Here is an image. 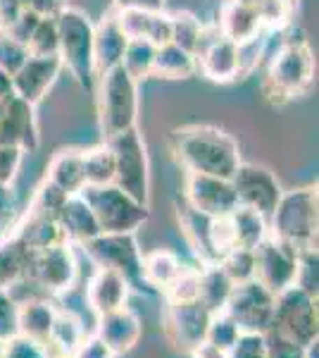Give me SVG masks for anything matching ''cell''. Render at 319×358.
<instances>
[{
    "label": "cell",
    "instance_id": "cell-1",
    "mask_svg": "<svg viewBox=\"0 0 319 358\" xmlns=\"http://www.w3.org/2000/svg\"><path fill=\"white\" fill-rule=\"evenodd\" d=\"M172 151L186 172L231 179L243 160L241 146L229 131L212 124H188L172 131Z\"/></svg>",
    "mask_w": 319,
    "mask_h": 358
},
{
    "label": "cell",
    "instance_id": "cell-2",
    "mask_svg": "<svg viewBox=\"0 0 319 358\" xmlns=\"http://www.w3.org/2000/svg\"><path fill=\"white\" fill-rule=\"evenodd\" d=\"M315 79V53L305 38H286L272 57L262 79L265 101L269 106H286L303 96Z\"/></svg>",
    "mask_w": 319,
    "mask_h": 358
},
{
    "label": "cell",
    "instance_id": "cell-3",
    "mask_svg": "<svg viewBox=\"0 0 319 358\" xmlns=\"http://www.w3.org/2000/svg\"><path fill=\"white\" fill-rule=\"evenodd\" d=\"M57 57L81 89L96 91V55H94V22L77 8H62L55 15Z\"/></svg>",
    "mask_w": 319,
    "mask_h": 358
},
{
    "label": "cell",
    "instance_id": "cell-4",
    "mask_svg": "<svg viewBox=\"0 0 319 358\" xmlns=\"http://www.w3.org/2000/svg\"><path fill=\"white\" fill-rule=\"evenodd\" d=\"M317 184L283 192L274 213L269 215V236L293 246L295 251L317 248Z\"/></svg>",
    "mask_w": 319,
    "mask_h": 358
},
{
    "label": "cell",
    "instance_id": "cell-5",
    "mask_svg": "<svg viewBox=\"0 0 319 358\" xmlns=\"http://www.w3.org/2000/svg\"><path fill=\"white\" fill-rule=\"evenodd\" d=\"M98 84V124L103 141L136 127L138 117V82L124 67H114L96 79Z\"/></svg>",
    "mask_w": 319,
    "mask_h": 358
},
{
    "label": "cell",
    "instance_id": "cell-6",
    "mask_svg": "<svg viewBox=\"0 0 319 358\" xmlns=\"http://www.w3.org/2000/svg\"><path fill=\"white\" fill-rule=\"evenodd\" d=\"M81 196L94 210L101 234H136V229H141L150 217L148 206L131 199L117 184L84 187Z\"/></svg>",
    "mask_w": 319,
    "mask_h": 358
},
{
    "label": "cell",
    "instance_id": "cell-7",
    "mask_svg": "<svg viewBox=\"0 0 319 358\" xmlns=\"http://www.w3.org/2000/svg\"><path fill=\"white\" fill-rule=\"evenodd\" d=\"M110 146L114 158V182L121 192H126L138 203L148 206L150 199V165L143 136L138 127L103 141Z\"/></svg>",
    "mask_w": 319,
    "mask_h": 358
},
{
    "label": "cell",
    "instance_id": "cell-8",
    "mask_svg": "<svg viewBox=\"0 0 319 358\" xmlns=\"http://www.w3.org/2000/svg\"><path fill=\"white\" fill-rule=\"evenodd\" d=\"M269 330L291 339L298 346L310 344L319 337V313L317 299L305 294L298 287H288L274 299V315Z\"/></svg>",
    "mask_w": 319,
    "mask_h": 358
},
{
    "label": "cell",
    "instance_id": "cell-9",
    "mask_svg": "<svg viewBox=\"0 0 319 358\" xmlns=\"http://www.w3.org/2000/svg\"><path fill=\"white\" fill-rule=\"evenodd\" d=\"M98 268L114 270L129 282L131 289H146L141 275L143 253L136 234H98L81 246Z\"/></svg>",
    "mask_w": 319,
    "mask_h": 358
},
{
    "label": "cell",
    "instance_id": "cell-10",
    "mask_svg": "<svg viewBox=\"0 0 319 358\" xmlns=\"http://www.w3.org/2000/svg\"><path fill=\"white\" fill-rule=\"evenodd\" d=\"M212 313L198 299L193 301H165L162 310V332L170 346L179 354H191L205 342L207 327H210Z\"/></svg>",
    "mask_w": 319,
    "mask_h": 358
},
{
    "label": "cell",
    "instance_id": "cell-11",
    "mask_svg": "<svg viewBox=\"0 0 319 358\" xmlns=\"http://www.w3.org/2000/svg\"><path fill=\"white\" fill-rule=\"evenodd\" d=\"M274 294L258 280H248L243 285H234L226 299L224 313L236 322L241 332L265 334L274 315Z\"/></svg>",
    "mask_w": 319,
    "mask_h": 358
},
{
    "label": "cell",
    "instance_id": "cell-12",
    "mask_svg": "<svg viewBox=\"0 0 319 358\" xmlns=\"http://www.w3.org/2000/svg\"><path fill=\"white\" fill-rule=\"evenodd\" d=\"M24 277H29L45 296L69 292L77 280V258H74L72 244L62 241V244L31 253Z\"/></svg>",
    "mask_w": 319,
    "mask_h": 358
},
{
    "label": "cell",
    "instance_id": "cell-13",
    "mask_svg": "<svg viewBox=\"0 0 319 358\" xmlns=\"http://www.w3.org/2000/svg\"><path fill=\"white\" fill-rule=\"evenodd\" d=\"M231 184H234L239 206L262 213L267 220L274 213V208L283 194L274 172L258 163H241L234 175H231Z\"/></svg>",
    "mask_w": 319,
    "mask_h": 358
},
{
    "label": "cell",
    "instance_id": "cell-14",
    "mask_svg": "<svg viewBox=\"0 0 319 358\" xmlns=\"http://www.w3.org/2000/svg\"><path fill=\"white\" fill-rule=\"evenodd\" d=\"M298 253L293 246L267 236L262 244L253 248L255 256V280L267 287L272 294H281L295 285V270H298Z\"/></svg>",
    "mask_w": 319,
    "mask_h": 358
},
{
    "label": "cell",
    "instance_id": "cell-15",
    "mask_svg": "<svg viewBox=\"0 0 319 358\" xmlns=\"http://www.w3.org/2000/svg\"><path fill=\"white\" fill-rule=\"evenodd\" d=\"M184 203L193 208L195 213L207 217H224L239 208L236 192L231 179L198 175V172H186V184H184Z\"/></svg>",
    "mask_w": 319,
    "mask_h": 358
},
{
    "label": "cell",
    "instance_id": "cell-16",
    "mask_svg": "<svg viewBox=\"0 0 319 358\" xmlns=\"http://www.w3.org/2000/svg\"><path fill=\"white\" fill-rule=\"evenodd\" d=\"M236 43L224 38L217 27H205L202 41L195 50V72L214 84L236 82Z\"/></svg>",
    "mask_w": 319,
    "mask_h": 358
},
{
    "label": "cell",
    "instance_id": "cell-17",
    "mask_svg": "<svg viewBox=\"0 0 319 358\" xmlns=\"http://www.w3.org/2000/svg\"><path fill=\"white\" fill-rule=\"evenodd\" d=\"M38 141L36 106L10 94L0 108V143L17 146L24 153H34L38 148Z\"/></svg>",
    "mask_w": 319,
    "mask_h": 358
},
{
    "label": "cell",
    "instance_id": "cell-18",
    "mask_svg": "<svg viewBox=\"0 0 319 358\" xmlns=\"http://www.w3.org/2000/svg\"><path fill=\"white\" fill-rule=\"evenodd\" d=\"M62 74V60L57 55L48 57H34L29 55V60L22 65L17 72L10 77L13 82V94L22 101L38 106L48 91L53 89L57 77Z\"/></svg>",
    "mask_w": 319,
    "mask_h": 358
},
{
    "label": "cell",
    "instance_id": "cell-19",
    "mask_svg": "<svg viewBox=\"0 0 319 358\" xmlns=\"http://www.w3.org/2000/svg\"><path fill=\"white\" fill-rule=\"evenodd\" d=\"M114 20L126 38H143L155 48L172 41V20L170 13H150V10L133 8V5H114Z\"/></svg>",
    "mask_w": 319,
    "mask_h": 358
},
{
    "label": "cell",
    "instance_id": "cell-20",
    "mask_svg": "<svg viewBox=\"0 0 319 358\" xmlns=\"http://www.w3.org/2000/svg\"><path fill=\"white\" fill-rule=\"evenodd\" d=\"M129 292V282L119 273L107 268H96V273L91 275L89 285H86V303L96 313V317L105 315L117 308H124Z\"/></svg>",
    "mask_w": 319,
    "mask_h": 358
},
{
    "label": "cell",
    "instance_id": "cell-21",
    "mask_svg": "<svg viewBox=\"0 0 319 358\" xmlns=\"http://www.w3.org/2000/svg\"><path fill=\"white\" fill-rule=\"evenodd\" d=\"M141 332H143L141 320L126 306L112 310V313L98 315L96 334L112 349L114 356L129 354L133 346L138 344V339H141Z\"/></svg>",
    "mask_w": 319,
    "mask_h": 358
},
{
    "label": "cell",
    "instance_id": "cell-22",
    "mask_svg": "<svg viewBox=\"0 0 319 358\" xmlns=\"http://www.w3.org/2000/svg\"><path fill=\"white\" fill-rule=\"evenodd\" d=\"M129 38L121 34V29L114 20V13L110 10L103 15V20L94 24V55H96V77L110 72V69L121 65L124 48Z\"/></svg>",
    "mask_w": 319,
    "mask_h": 358
},
{
    "label": "cell",
    "instance_id": "cell-23",
    "mask_svg": "<svg viewBox=\"0 0 319 358\" xmlns=\"http://www.w3.org/2000/svg\"><path fill=\"white\" fill-rule=\"evenodd\" d=\"M57 224H60L62 234H65L69 244L84 246L86 241H91L94 236L101 234L94 210H91V206L86 203V199L81 194L67 196L60 213H57Z\"/></svg>",
    "mask_w": 319,
    "mask_h": 358
},
{
    "label": "cell",
    "instance_id": "cell-24",
    "mask_svg": "<svg viewBox=\"0 0 319 358\" xmlns=\"http://www.w3.org/2000/svg\"><path fill=\"white\" fill-rule=\"evenodd\" d=\"M45 179L67 196L81 194V189L86 187L84 151H81V148H60V151L50 158Z\"/></svg>",
    "mask_w": 319,
    "mask_h": 358
},
{
    "label": "cell",
    "instance_id": "cell-25",
    "mask_svg": "<svg viewBox=\"0 0 319 358\" xmlns=\"http://www.w3.org/2000/svg\"><path fill=\"white\" fill-rule=\"evenodd\" d=\"M217 29L224 38H229V41H234V43L246 41V38L255 36L258 31H262L258 8H255V5H248V3H241V0H224Z\"/></svg>",
    "mask_w": 319,
    "mask_h": 358
},
{
    "label": "cell",
    "instance_id": "cell-26",
    "mask_svg": "<svg viewBox=\"0 0 319 358\" xmlns=\"http://www.w3.org/2000/svg\"><path fill=\"white\" fill-rule=\"evenodd\" d=\"M84 337H86V330L79 317L69 308H57L53 327H50V337H48V342H45V346H48V351H50V358H72V354L79 349Z\"/></svg>",
    "mask_w": 319,
    "mask_h": 358
},
{
    "label": "cell",
    "instance_id": "cell-27",
    "mask_svg": "<svg viewBox=\"0 0 319 358\" xmlns=\"http://www.w3.org/2000/svg\"><path fill=\"white\" fill-rule=\"evenodd\" d=\"M184 263L181 258L174 251L167 248H158V251H150L143 256L141 263V275H143V285L150 292H162L165 294L167 287L177 280V275L181 273Z\"/></svg>",
    "mask_w": 319,
    "mask_h": 358
},
{
    "label": "cell",
    "instance_id": "cell-28",
    "mask_svg": "<svg viewBox=\"0 0 319 358\" xmlns=\"http://www.w3.org/2000/svg\"><path fill=\"white\" fill-rule=\"evenodd\" d=\"M55 310L57 306L53 299H31V301L20 303V334L45 344L50 337Z\"/></svg>",
    "mask_w": 319,
    "mask_h": 358
},
{
    "label": "cell",
    "instance_id": "cell-29",
    "mask_svg": "<svg viewBox=\"0 0 319 358\" xmlns=\"http://www.w3.org/2000/svg\"><path fill=\"white\" fill-rule=\"evenodd\" d=\"M229 220H231V229H234L236 248L253 251L255 246L262 244L267 236H269V220H267L262 213L253 210V208L239 206L229 215Z\"/></svg>",
    "mask_w": 319,
    "mask_h": 358
},
{
    "label": "cell",
    "instance_id": "cell-30",
    "mask_svg": "<svg viewBox=\"0 0 319 358\" xmlns=\"http://www.w3.org/2000/svg\"><path fill=\"white\" fill-rule=\"evenodd\" d=\"M195 74V55L179 48L177 43H165L155 50L150 77L158 79H188Z\"/></svg>",
    "mask_w": 319,
    "mask_h": 358
},
{
    "label": "cell",
    "instance_id": "cell-31",
    "mask_svg": "<svg viewBox=\"0 0 319 358\" xmlns=\"http://www.w3.org/2000/svg\"><path fill=\"white\" fill-rule=\"evenodd\" d=\"M231 289H234V282L224 275V270L219 268V265H205V268L200 270L198 301L205 306L212 315L224 310Z\"/></svg>",
    "mask_w": 319,
    "mask_h": 358
},
{
    "label": "cell",
    "instance_id": "cell-32",
    "mask_svg": "<svg viewBox=\"0 0 319 358\" xmlns=\"http://www.w3.org/2000/svg\"><path fill=\"white\" fill-rule=\"evenodd\" d=\"M29 256L31 251L15 234L0 239V289H8L27 275Z\"/></svg>",
    "mask_w": 319,
    "mask_h": 358
},
{
    "label": "cell",
    "instance_id": "cell-33",
    "mask_svg": "<svg viewBox=\"0 0 319 358\" xmlns=\"http://www.w3.org/2000/svg\"><path fill=\"white\" fill-rule=\"evenodd\" d=\"M84 182L86 187H105L114 182V158L107 143L84 151Z\"/></svg>",
    "mask_w": 319,
    "mask_h": 358
},
{
    "label": "cell",
    "instance_id": "cell-34",
    "mask_svg": "<svg viewBox=\"0 0 319 358\" xmlns=\"http://www.w3.org/2000/svg\"><path fill=\"white\" fill-rule=\"evenodd\" d=\"M269 36H272V31H265L262 29V31H258L255 36L236 43V62H239L236 79H248L255 69L260 67L262 57L267 55V48H269Z\"/></svg>",
    "mask_w": 319,
    "mask_h": 358
},
{
    "label": "cell",
    "instance_id": "cell-35",
    "mask_svg": "<svg viewBox=\"0 0 319 358\" xmlns=\"http://www.w3.org/2000/svg\"><path fill=\"white\" fill-rule=\"evenodd\" d=\"M155 45L143 38H131L124 48V57H121V67L126 69V74L133 82H143L150 77V69H153L155 60Z\"/></svg>",
    "mask_w": 319,
    "mask_h": 358
},
{
    "label": "cell",
    "instance_id": "cell-36",
    "mask_svg": "<svg viewBox=\"0 0 319 358\" xmlns=\"http://www.w3.org/2000/svg\"><path fill=\"white\" fill-rule=\"evenodd\" d=\"M172 20V43H177L179 48L188 50L195 55L198 45L202 41V34H205V24L191 13H170Z\"/></svg>",
    "mask_w": 319,
    "mask_h": 358
},
{
    "label": "cell",
    "instance_id": "cell-37",
    "mask_svg": "<svg viewBox=\"0 0 319 358\" xmlns=\"http://www.w3.org/2000/svg\"><path fill=\"white\" fill-rule=\"evenodd\" d=\"M255 8H258L260 24H262L265 31L272 34L286 31L295 15V5H291L288 0H260Z\"/></svg>",
    "mask_w": 319,
    "mask_h": 358
},
{
    "label": "cell",
    "instance_id": "cell-38",
    "mask_svg": "<svg viewBox=\"0 0 319 358\" xmlns=\"http://www.w3.org/2000/svg\"><path fill=\"white\" fill-rule=\"evenodd\" d=\"M67 194H62L60 189L53 187V184L45 179L38 187V192L34 194L31 206H29L27 215L31 217H50V220H57V213H60L62 203H65Z\"/></svg>",
    "mask_w": 319,
    "mask_h": 358
},
{
    "label": "cell",
    "instance_id": "cell-39",
    "mask_svg": "<svg viewBox=\"0 0 319 358\" xmlns=\"http://www.w3.org/2000/svg\"><path fill=\"white\" fill-rule=\"evenodd\" d=\"M29 55L34 57H48L57 55V24L55 17H40V22L34 29V34L27 41Z\"/></svg>",
    "mask_w": 319,
    "mask_h": 358
},
{
    "label": "cell",
    "instance_id": "cell-40",
    "mask_svg": "<svg viewBox=\"0 0 319 358\" xmlns=\"http://www.w3.org/2000/svg\"><path fill=\"white\" fill-rule=\"evenodd\" d=\"M219 268L234 285H243L248 280H255V256L246 248H234L219 261Z\"/></svg>",
    "mask_w": 319,
    "mask_h": 358
},
{
    "label": "cell",
    "instance_id": "cell-41",
    "mask_svg": "<svg viewBox=\"0 0 319 358\" xmlns=\"http://www.w3.org/2000/svg\"><path fill=\"white\" fill-rule=\"evenodd\" d=\"M200 268L195 265H184L177 280L165 289V301H193L198 299V285H200Z\"/></svg>",
    "mask_w": 319,
    "mask_h": 358
},
{
    "label": "cell",
    "instance_id": "cell-42",
    "mask_svg": "<svg viewBox=\"0 0 319 358\" xmlns=\"http://www.w3.org/2000/svg\"><path fill=\"white\" fill-rule=\"evenodd\" d=\"M295 287L310 296H319V256L317 248H305L298 253V270H295Z\"/></svg>",
    "mask_w": 319,
    "mask_h": 358
},
{
    "label": "cell",
    "instance_id": "cell-43",
    "mask_svg": "<svg viewBox=\"0 0 319 358\" xmlns=\"http://www.w3.org/2000/svg\"><path fill=\"white\" fill-rule=\"evenodd\" d=\"M241 330L236 327V322L231 320L229 315L224 313H214L212 320H210V327H207V337L205 342H210L212 346H217V349H222L229 354V349L236 344V339H239Z\"/></svg>",
    "mask_w": 319,
    "mask_h": 358
},
{
    "label": "cell",
    "instance_id": "cell-44",
    "mask_svg": "<svg viewBox=\"0 0 319 358\" xmlns=\"http://www.w3.org/2000/svg\"><path fill=\"white\" fill-rule=\"evenodd\" d=\"M0 358H50V351L48 346L36 342V339L17 334V337L0 344Z\"/></svg>",
    "mask_w": 319,
    "mask_h": 358
},
{
    "label": "cell",
    "instance_id": "cell-45",
    "mask_svg": "<svg viewBox=\"0 0 319 358\" xmlns=\"http://www.w3.org/2000/svg\"><path fill=\"white\" fill-rule=\"evenodd\" d=\"M29 60V50L24 43L15 41L10 34H0V69L5 74H13Z\"/></svg>",
    "mask_w": 319,
    "mask_h": 358
},
{
    "label": "cell",
    "instance_id": "cell-46",
    "mask_svg": "<svg viewBox=\"0 0 319 358\" xmlns=\"http://www.w3.org/2000/svg\"><path fill=\"white\" fill-rule=\"evenodd\" d=\"M20 334V303L0 289V344Z\"/></svg>",
    "mask_w": 319,
    "mask_h": 358
},
{
    "label": "cell",
    "instance_id": "cell-47",
    "mask_svg": "<svg viewBox=\"0 0 319 358\" xmlns=\"http://www.w3.org/2000/svg\"><path fill=\"white\" fill-rule=\"evenodd\" d=\"M265 356L267 358H303V346H298L291 339L281 337L279 332L267 330L265 334Z\"/></svg>",
    "mask_w": 319,
    "mask_h": 358
},
{
    "label": "cell",
    "instance_id": "cell-48",
    "mask_svg": "<svg viewBox=\"0 0 319 358\" xmlns=\"http://www.w3.org/2000/svg\"><path fill=\"white\" fill-rule=\"evenodd\" d=\"M22 160H24V151L17 146H5L0 143V184L3 187H13L17 175H20Z\"/></svg>",
    "mask_w": 319,
    "mask_h": 358
},
{
    "label": "cell",
    "instance_id": "cell-49",
    "mask_svg": "<svg viewBox=\"0 0 319 358\" xmlns=\"http://www.w3.org/2000/svg\"><path fill=\"white\" fill-rule=\"evenodd\" d=\"M229 358H267L265 356V337L262 334L241 332L236 344L229 349Z\"/></svg>",
    "mask_w": 319,
    "mask_h": 358
},
{
    "label": "cell",
    "instance_id": "cell-50",
    "mask_svg": "<svg viewBox=\"0 0 319 358\" xmlns=\"http://www.w3.org/2000/svg\"><path fill=\"white\" fill-rule=\"evenodd\" d=\"M38 22H40V15L31 13V10H22V13L17 15V20L13 22V24L5 27V34H10L15 41H20V43L27 45L29 36L34 34V29H36Z\"/></svg>",
    "mask_w": 319,
    "mask_h": 358
},
{
    "label": "cell",
    "instance_id": "cell-51",
    "mask_svg": "<svg viewBox=\"0 0 319 358\" xmlns=\"http://www.w3.org/2000/svg\"><path fill=\"white\" fill-rule=\"evenodd\" d=\"M72 358H117V356H114L112 349H110V346L94 332V334H89V337L81 339L79 349L74 351Z\"/></svg>",
    "mask_w": 319,
    "mask_h": 358
},
{
    "label": "cell",
    "instance_id": "cell-52",
    "mask_svg": "<svg viewBox=\"0 0 319 358\" xmlns=\"http://www.w3.org/2000/svg\"><path fill=\"white\" fill-rule=\"evenodd\" d=\"M20 3L24 10H31L40 17H55L65 8V0H20Z\"/></svg>",
    "mask_w": 319,
    "mask_h": 358
},
{
    "label": "cell",
    "instance_id": "cell-53",
    "mask_svg": "<svg viewBox=\"0 0 319 358\" xmlns=\"http://www.w3.org/2000/svg\"><path fill=\"white\" fill-rule=\"evenodd\" d=\"M22 10H24V8H22L20 0H0V20H3V24L5 27L13 24Z\"/></svg>",
    "mask_w": 319,
    "mask_h": 358
},
{
    "label": "cell",
    "instance_id": "cell-54",
    "mask_svg": "<svg viewBox=\"0 0 319 358\" xmlns=\"http://www.w3.org/2000/svg\"><path fill=\"white\" fill-rule=\"evenodd\" d=\"M191 358H229V354L222 349H217V346H212L210 342H202L198 349H193L188 354Z\"/></svg>",
    "mask_w": 319,
    "mask_h": 358
},
{
    "label": "cell",
    "instance_id": "cell-55",
    "mask_svg": "<svg viewBox=\"0 0 319 358\" xmlns=\"http://www.w3.org/2000/svg\"><path fill=\"white\" fill-rule=\"evenodd\" d=\"M119 5H133V8L150 10V13H165V0H121Z\"/></svg>",
    "mask_w": 319,
    "mask_h": 358
},
{
    "label": "cell",
    "instance_id": "cell-56",
    "mask_svg": "<svg viewBox=\"0 0 319 358\" xmlns=\"http://www.w3.org/2000/svg\"><path fill=\"white\" fill-rule=\"evenodd\" d=\"M10 94H13V82H10V74H5L0 69V101H5Z\"/></svg>",
    "mask_w": 319,
    "mask_h": 358
},
{
    "label": "cell",
    "instance_id": "cell-57",
    "mask_svg": "<svg viewBox=\"0 0 319 358\" xmlns=\"http://www.w3.org/2000/svg\"><path fill=\"white\" fill-rule=\"evenodd\" d=\"M241 3H248V5H258L260 0H241Z\"/></svg>",
    "mask_w": 319,
    "mask_h": 358
},
{
    "label": "cell",
    "instance_id": "cell-58",
    "mask_svg": "<svg viewBox=\"0 0 319 358\" xmlns=\"http://www.w3.org/2000/svg\"><path fill=\"white\" fill-rule=\"evenodd\" d=\"M288 3H291V5H295V8H298V3H300V0H288Z\"/></svg>",
    "mask_w": 319,
    "mask_h": 358
},
{
    "label": "cell",
    "instance_id": "cell-59",
    "mask_svg": "<svg viewBox=\"0 0 319 358\" xmlns=\"http://www.w3.org/2000/svg\"><path fill=\"white\" fill-rule=\"evenodd\" d=\"M5 31V24H3V20H0V34H3Z\"/></svg>",
    "mask_w": 319,
    "mask_h": 358
},
{
    "label": "cell",
    "instance_id": "cell-60",
    "mask_svg": "<svg viewBox=\"0 0 319 358\" xmlns=\"http://www.w3.org/2000/svg\"><path fill=\"white\" fill-rule=\"evenodd\" d=\"M121 3V0H114V5H119Z\"/></svg>",
    "mask_w": 319,
    "mask_h": 358
},
{
    "label": "cell",
    "instance_id": "cell-61",
    "mask_svg": "<svg viewBox=\"0 0 319 358\" xmlns=\"http://www.w3.org/2000/svg\"><path fill=\"white\" fill-rule=\"evenodd\" d=\"M0 108H3V101H0Z\"/></svg>",
    "mask_w": 319,
    "mask_h": 358
}]
</instances>
